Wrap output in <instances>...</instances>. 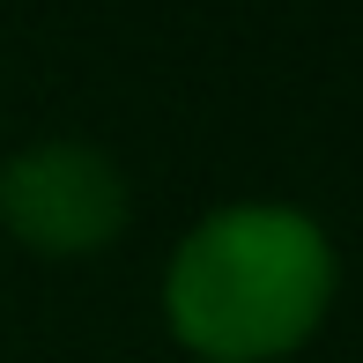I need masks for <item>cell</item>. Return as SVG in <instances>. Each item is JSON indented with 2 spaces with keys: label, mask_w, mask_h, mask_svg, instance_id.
I'll return each instance as SVG.
<instances>
[{
  "label": "cell",
  "mask_w": 363,
  "mask_h": 363,
  "mask_svg": "<svg viewBox=\"0 0 363 363\" xmlns=\"http://www.w3.org/2000/svg\"><path fill=\"white\" fill-rule=\"evenodd\" d=\"M334 282V245L304 208L238 201L178 238L163 267V319L208 363H274L319 334Z\"/></svg>",
  "instance_id": "6da1fadb"
},
{
  "label": "cell",
  "mask_w": 363,
  "mask_h": 363,
  "mask_svg": "<svg viewBox=\"0 0 363 363\" xmlns=\"http://www.w3.org/2000/svg\"><path fill=\"white\" fill-rule=\"evenodd\" d=\"M126 178L89 141H38L0 163V223L45 259H89L126 230Z\"/></svg>",
  "instance_id": "7a4b0ae2"
}]
</instances>
